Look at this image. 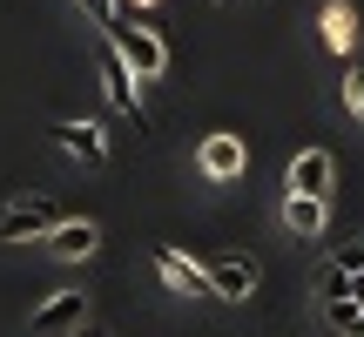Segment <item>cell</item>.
I'll use <instances>...</instances> for the list:
<instances>
[{
    "mask_svg": "<svg viewBox=\"0 0 364 337\" xmlns=\"http://www.w3.org/2000/svg\"><path fill=\"white\" fill-rule=\"evenodd\" d=\"M129 7H149V0H129Z\"/></svg>",
    "mask_w": 364,
    "mask_h": 337,
    "instance_id": "19",
    "label": "cell"
},
{
    "mask_svg": "<svg viewBox=\"0 0 364 337\" xmlns=\"http://www.w3.org/2000/svg\"><path fill=\"white\" fill-rule=\"evenodd\" d=\"M331 182H338V156H331V149H304V156L290 162L284 189H297V196H331Z\"/></svg>",
    "mask_w": 364,
    "mask_h": 337,
    "instance_id": "3",
    "label": "cell"
},
{
    "mask_svg": "<svg viewBox=\"0 0 364 337\" xmlns=\"http://www.w3.org/2000/svg\"><path fill=\"white\" fill-rule=\"evenodd\" d=\"M48 135L68 149V156H81L88 168H102V162H108V142H102V129H95V122H54Z\"/></svg>",
    "mask_w": 364,
    "mask_h": 337,
    "instance_id": "9",
    "label": "cell"
},
{
    "mask_svg": "<svg viewBox=\"0 0 364 337\" xmlns=\"http://www.w3.org/2000/svg\"><path fill=\"white\" fill-rule=\"evenodd\" d=\"M351 304H364V270H351Z\"/></svg>",
    "mask_w": 364,
    "mask_h": 337,
    "instance_id": "18",
    "label": "cell"
},
{
    "mask_svg": "<svg viewBox=\"0 0 364 337\" xmlns=\"http://www.w3.org/2000/svg\"><path fill=\"white\" fill-rule=\"evenodd\" d=\"M108 41L122 48V61H129L142 81H156L162 68H169V48H162V34H156V27H142L135 14H115V21H108Z\"/></svg>",
    "mask_w": 364,
    "mask_h": 337,
    "instance_id": "1",
    "label": "cell"
},
{
    "mask_svg": "<svg viewBox=\"0 0 364 337\" xmlns=\"http://www.w3.org/2000/svg\"><path fill=\"white\" fill-rule=\"evenodd\" d=\"M81 14H88L95 27H108V21H115V14H122V0H81Z\"/></svg>",
    "mask_w": 364,
    "mask_h": 337,
    "instance_id": "16",
    "label": "cell"
},
{
    "mask_svg": "<svg viewBox=\"0 0 364 337\" xmlns=\"http://www.w3.org/2000/svg\"><path fill=\"white\" fill-rule=\"evenodd\" d=\"M338 270H344V277L364 270V243H344V250H338Z\"/></svg>",
    "mask_w": 364,
    "mask_h": 337,
    "instance_id": "17",
    "label": "cell"
},
{
    "mask_svg": "<svg viewBox=\"0 0 364 337\" xmlns=\"http://www.w3.org/2000/svg\"><path fill=\"white\" fill-rule=\"evenodd\" d=\"M102 88H108V102H115L122 115H135V129H142V108H135V68L122 61V48H115V41L102 48Z\"/></svg>",
    "mask_w": 364,
    "mask_h": 337,
    "instance_id": "4",
    "label": "cell"
},
{
    "mask_svg": "<svg viewBox=\"0 0 364 337\" xmlns=\"http://www.w3.org/2000/svg\"><path fill=\"white\" fill-rule=\"evenodd\" d=\"M75 324H81V290H54V297L27 317V331H41V337L48 331H75Z\"/></svg>",
    "mask_w": 364,
    "mask_h": 337,
    "instance_id": "11",
    "label": "cell"
},
{
    "mask_svg": "<svg viewBox=\"0 0 364 337\" xmlns=\"http://www.w3.org/2000/svg\"><path fill=\"white\" fill-rule=\"evenodd\" d=\"M317 290H324V297H351V277H344V270H338V263H331V270H324V277H317Z\"/></svg>",
    "mask_w": 364,
    "mask_h": 337,
    "instance_id": "15",
    "label": "cell"
},
{
    "mask_svg": "<svg viewBox=\"0 0 364 337\" xmlns=\"http://www.w3.org/2000/svg\"><path fill=\"white\" fill-rule=\"evenodd\" d=\"M284 223H290V236H297V243H317V236H324V223H331V196H297V189H290Z\"/></svg>",
    "mask_w": 364,
    "mask_h": 337,
    "instance_id": "6",
    "label": "cell"
},
{
    "mask_svg": "<svg viewBox=\"0 0 364 337\" xmlns=\"http://www.w3.org/2000/svg\"><path fill=\"white\" fill-rule=\"evenodd\" d=\"M81 337H102V331H81Z\"/></svg>",
    "mask_w": 364,
    "mask_h": 337,
    "instance_id": "20",
    "label": "cell"
},
{
    "mask_svg": "<svg viewBox=\"0 0 364 337\" xmlns=\"http://www.w3.org/2000/svg\"><path fill=\"white\" fill-rule=\"evenodd\" d=\"M196 162H203V176L209 182H230V176H243V135H209L203 149H196Z\"/></svg>",
    "mask_w": 364,
    "mask_h": 337,
    "instance_id": "7",
    "label": "cell"
},
{
    "mask_svg": "<svg viewBox=\"0 0 364 337\" xmlns=\"http://www.w3.org/2000/svg\"><path fill=\"white\" fill-rule=\"evenodd\" d=\"M344 108L364 122V68H344Z\"/></svg>",
    "mask_w": 364,
    "mask_h": 337,
    "instance_id": "14",
    "label": "cell"
},
{
    "mask_svg": "<svg viewBox=\"0 0 364 337\" xmlns=\"http://www.w3.org/2000/svg\"><path fill=\"white\" fill-rule=\"evenodd\" d=\"M324 317H331V331H338V337H364V304H351V297H324Z\"/></svg>",
    "mask_w": 364,
    "mask_h": 337,
    "instance_id": "13",
    "label": "cell"
},
{
    "mask_svg": "<svg viewBox=\"0 0 364 337\" xmlns=\"http://www.w3.org/2000/svg\"><path fill=\"white\" fill-rule=\"evenodd\" d=\"M317 27H324V48L351 54V41H358V21H351V7H344V0H331V7L317 14Z\"/></svg>",
    "mask_w": 364,
    "mask_h": 337,
    "instance_id": "12",
    "label": "cell"
},
{
    "mask_svg": "<svg viewBox=\"0 0 364 337\" xmlns=\"http://www.w3.org/2000/svg\"><path fill=\"white\" fill-rule=\"evenodd\" d=\"M95 243H102V230H95V223H54L48 230V250L54 257H68V263H81V257H95Z\"/></svg>",
    "mask_w": 364,
    "mask_h": 337,
    "instance_id": "10",
    "label": "cell"
},
{
    "mask_svg": "<svg viewBox=\"0 0 364 337\" xmlns=\"http://www.w3.org/2000/svg\"><path fill=\"white\" fill-rule=\"evenodd\" d=\"M209 290L230 297V304H243L250 290H257V263H250V257H216V263H209Z\"/></svg>",
    "mask_w": 364,
    "mask_h": 337,
    "instance_id": "8",
    "label": "cell"
},
{
    "mask_svg": "<svg viewBox=\"0 0 364 337\" xmlns=\"http://www.w3.org/2000/svg\"><path fill=\"white\" fill-rule=\"evenodd\" d=\"M156 270H162L169 290H182V297H216V290H209V263H189L182 250H156Z\"/></svg>",
    "mask_w": 364,
    "mask_h": 337,
    "instance_id": "5",
    "label": "cell"
},
{
    "mask_svg": "<svg viewBox=\"0 0 364 337\" xmlns=\"http://www.w3.org/2000/svg\"><path fill=\"white\" fill-rule=\"evenodd\" d=\"M54 223H61V209H54V203H34V196H27V203H7V209H0V243H21V236H48Z\"/></svg>",
    "mask_w": 364,
    "mask_h": 337,
    "instance_id": "2",
    "label": "cell"
}]
</instances>
